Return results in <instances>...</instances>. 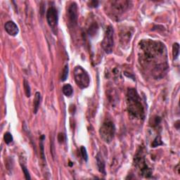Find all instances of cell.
Listing matches in <instances>:
<instances>
[{
	"label": "cell",
	"mask_w": 180,
	"mask_h": 180,
	"mask_svg": "<svg viewBox=\"0 0 180 180\" xmlns=\"http://www.w3.org/2000/svg\"><path fill=\"white\" fill-rule=\"evenodd\" d=\"M74 78L77 86L80 89H85L89 87L90 77L87 71L81 66H76L74 70Z\"/></svg>",
	"instance_id": "cell-4"
},
{
	"label": "cell",
	"mask_w": 180,
	"mask_h": 180,
	"mask_svg": "<svg viewBox=\"0 0 180 180\" xmlns=\"http://www.w3.org/2000/svg\"><path fill=\"white\" fill-rule=\"evenodd\" d=\"M179 45L178 43H175L172 46V55L174 60H176L179 56Z\"/></svg>",
	"instance_id": "cell-14"
},
{
	"label": "cell",
	"mask_w": 180,
	"mask_h": 180,
	"mask_svg": "<svg viewBox=\"0 0 180 180\" xmlns=\"http://www.w3.org/2000/svg\"><path fill=\"white\" fill-rule=\"evenodd\" d=\"M4 28L7 33L9 34V35H11V36L17 35L18 32H19L17 25H16L15 22L13 21H11V20L6 22Z\"/></svg>",
	"instance_id": "cell-10"
},
{
	"label": "cell",
	"mask_w": 180,
	"mask_h": 180,
	"mask_svg": "<svg viewBox=\"0 0 180 180\" xmlns=\"http://www.w3.org/2000/svg\"><path fill=\"white\" fill-rule=\"evenodd\" d=\"M67 16L68 18L69 23L72 26H75L77 22L78 19V9L75 2H73L68 7L67 11Z\"/></svg>",
	"instance_id": "cell-8"
},
{
	"label": "cell",
	"mask_w": 180,
	"mask_h": 180,
	"mask_svg": "<svg viewBox=\"0 0 180 180\" xmlns=\"http://www.w3.org/2000/svg\"><path fill=\"white\" fill-rule=\"evenodd\" d=\"M45 136L44 135H42L40 139V151H41V156H42V158L43 160H44V144H43V142H44Z\"/></svg>",
	"instance_id": "cell-17"
},
{
	"label": "cell",
	"mask_w": 180,
	"mask_h": 180,
	"mask_svg": "<svg viewBox=\"0 0 180 180\" xmlns=\"http://www.w3.org/2000/svg\"><path fill=\"white\" fill-rule=\"evenodd\" d=\"M127 106L130 115L138 120H144L145 117L144 108L142 100L135 89H130L127 94Z\"/></svg>",
	"instance_id": "cell-2"
},
{
	"label": "cell",
	"mask_w": 180,
	"mask_h": 180,
	"mask_svg": "<svg viewBox=\"0 0 180 180\" xmlns=\"http://www.w3.org/2000/svg\"><path fill=\"white\" fill-rule=\"evenodd\" d=\"M20 165H21L22 170V171H23V173H24V175H25L26 179H28V180L31 179V177H30V173H29V172H28V170L27 168V167H26L25 165L22 164V163H20Z\"/></svg>",
	"instance_id": "cell-20"
},
{
	"label": "cell",
	"mask_w": 180,
	"mask_h": 180,
	"mask_svg": "<svg viewBox=\"0 0 180 180\" xmlns=\"http://www.w3.org/2000/svg\"><path fill=\"white\" fill-rule=\"evenodd\" d=\"M130 2L128 1H113L111 2L112 12L116 15H120L128 9Z\"/></svg>",
	"instance_id": "cell-9"
},
{
	"label": "cell",
	"mask_w": 180,
	"mask_h": 180,
	"mask_svg": "<svg viewBox=\"0 0 180 180\" xmlns=\"http://www.w3.org/2000/svg\"><path fill=\"white\" fill-rule=\"evenodd\" d=\"M23 86H24V89H25L26 97H30V95H31V91H30V87L29 85V83H28V82L26 80H24Z\"/></svg>",
	"instance_id": "cell-15"
},
{
	"label": "cell",
	"mask_w": 180,
	"mask_h": 180,
	"mask_svg": "<svg viewBox=\"0 0 180 180\" xmlns=\"http://www.w3.org/2000/svg\"><path fill=\"white\" fill-rule=\"evenodd\" d=\"M98 4H99V2L97 1H92L90 2V6L89 7H97Z\"/></svg>",
	"instance_id": "cell-24"
},
{
	"label": "cell",
	"mask_w": 180,
	"mask_h": 180,
	"mask_svg": "<svg viewBox=\"0 0 180 180\" xmlns=\"http://www.w3.org/2000/svg\"><path fill=\"white\" fill-rule=\"evenodd\" d=\"M80 151H81V155L82 156L83 159L85 161H87L88 160V155H87V150H86V148L85 146H81L80 148Z\"/></svg>",
	"instance_id": "cell-21"
},
{
	"label": "cell",
	"mask_w": 180,
	"mask_h": 180,
	"mask_svg": "<svg viewBox=\"0 0 180 180\" xmlns=\"http://www.w3.org/2000/svg\"><path fill=\"white\" fill-rule=\"evenodd\" d=\"M141 63L153 77H163L168 68L167 50L158 41L144 40L140 42Z\"/></svg>",
	"instance_id": "cell-1"
},
{
	"label": "cell",
	"mask_w": 180,
	"mask_h": 180,
	"mask_svg": "<svg viewBox=\"0 0 180 180\" xmlns=\"http://www.w3.org/2000/svg\"><path fill=\"white\" fill-rule=\"evenodd\" d=\"M115 125L111 121L104 122L99 130L100 136L106 144H109L112 142L115 136Z\"/></svg>",
	"instance_id": "cell-3"
},
{
	"label": "cell",
	"mask_w": 180,
	"mask_h": 180,
	"mask_svg": "<svg viewBox=\"0 0 180 180\" xmlns=\"http://www.w3.org/2000/svg\"><path fill=\"white\" fill-rule=\"evenodd\" d=\"M163 142L162 141H161L160 136H158L155 137V139L153 141L152 144H151V146L153 147V148H155V147H157L158 146H160V145H163Z\"/></svg>",
	"instance_id": "cell-19"
},
{
	"label": "cell",
	"mask_w": 180,
	"mask_h": 180,
	"mask_svg": "<svg viewBox=\"0 0 180 180\" xmlns=\"http://www.w3.org/2000/svg\"><path fill=\"white\" fill-rule=\"evenodd\" d=\"M102 47L106 54H111L114 46V30L112 26H108L101 43Z\"/></svg>",
	"instance_id": "cell-5"
},
{
	"label": "cell",
	"mask_w": 180,
	"mask_h": 180,
	"mask_svg": "<svg viewBox=\"0 0 180 180\" xmlns=\"http://www.w3.org/2000/svg\"><path fill=\"white\" fill-rule=\"evenodd\" d=\"M68 70H69L68 65H66L64 67V69H63V70L62 75H61V81L62 82H64L66 80L68 75Z\"/></svg>",
	"instance_id": "cell-18"
},
{
	"label": "cell",
	"mask_w": 180,
	"mask_h": 180,
	"mask_svg": "<svg viewBox=\"0 0 180 180\" xmlns=\"http://www.w3.org/2000/svg\"><path fill=\"white\" fill-rule=\"evenodd\" d=\"M134 163L136 167L140 170L141 175L145 177H150L152 175V170L146 164L144 157L140 153H137L134 157Z\"/></svg>",
	"instance_id": "cell-6"
},
{
	"label": "cell",
	"mask_w": 180,
	"mask_h": 180,
	"mask_svg": "<svg viewBox=\"0 0 180 180\" xmlns=\"http://www.w3.org/2000/svg\"><path fill=\"white\" fill-rule=\"evenodd\" d=\"M62 91H63V93L67 97H71L73 93V89L72 86L69 85V84H66V85L63 86Z\"/></svg>",
	"instance_id": "cell-13"
},
{
	"label": "cell",
	"mask_w": 180,
	"mask_h": 180,
	"mask_svg": "<svg viewBox=\"0 0 180 180\" xmlns=\"http://www.w3.org/2000/svg\"><path fill=\"white\" fill-rule=\"evenodd\" d=\"M160 118L159 117H155V118H154V121L153 122V126L154 125H157V124H158L160 122Z\"/></svg>",
	"instance_id": "cell-23"
},
{
	"label": "cell",
	"mask_w": 180,
	"mask_h": 180,
	"mask_svg": "<svg viewBox=\"0 0 180 180\" xmlns=\"http://www.w3.org/2000/svg\"><path fill=\"white\" fill-rule=\"evenodd\" d=\"M4 140L6 144H9L11 142H13V136H12L11 133L6 132L4 135Z\"/></svg>",
	"instance_id": "cell-16"
},
{
	"label": "cell",
	"mask_w": 180,
	"mask_h": 180,
	"mask_svg": "<svg viewBox=\"0 0 180 180\" xmlns=\"http://www.w3.org/2000/svg\"><path fill=\"white\" fill-rule=\"evenodd\" d=\"M40 100H41V94L40 92H36L35 96H34V113L36 114L38 112L39 108L40 105Z\"/></svg>",
	"instance_id": "cell-12"
},
{
	"label": "cell",
	"mask_w": 180,
	"mask_h": 180,
	"mask_svg": "<svg viewBox=\"0 0 180 180\" xmlns=\"http://www.w3.org/2000/svg\"><path fill=\"white\" fill-rule=\"evenodd\" d=\"M58 140L59 143H63V141H64V134H62V133H60V134H58Z\"/></svg>",
	"instance_id": "cell-22"
},
{
	"label": "cell",
	"mask_w": 180,
	"mask_h": 180,
	"mask_svg": "<svg viewBox=\"0 0 180 180\" xmlns=\"http://www.w3.org/2000/svg\"><path fill=\"white\" fill-rule=\"evenodd\" d=\"M46 20H47L49 26L52 28V31L55 34H56L58 22V14L56 8L54 7L49 8L47 12H46Z\"/></svg>",
	"instance_id": "cell-7"
},
{
	"label": "cell",
	"mask_w": 180,
	"mask_h": 180,
	"mask_svg": "<svg viewBox=\"0 0 180 180\" xmlns=\"http://www.w3.org/2000/svg\"><path fill=\"white\" fill-rule=\"evenodd\" d=\"M97 166L99 168V171L101 174L105 175H106V169H105V163H104V159L102 158V156L99 153H98L97 155Z\"/></svg>",
	"instance_id": "cell-11"
}]
</instances>
